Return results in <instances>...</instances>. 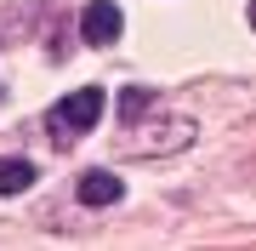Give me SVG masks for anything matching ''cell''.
Instances as JSON below:
<instances>
[{
  "label": "cell",
  "instance_id": "6da1fadb",
  "mask_svg": "<svg viewBox=\"0 0 256 251\" xmlns=\"http://www.w3.org/2000/svg\"><path fill=\"white\" fill-rule=\"evenodd\" d=\"M97 114H102V92H97V86H80V92H68L63 103H52V114H46L52 143H57V149H68L74 137H86V131L97 126Z\"/></svg>",
  "mask_w": 256,
  "mask_h": 251
},
{
  "label": "cell",
  "instance_id": "7a4b0ae2",
  "mask_svg": "<svg viewBox=\"0 0 256 251\" xmlns=\"http://www.w3.org/2000/svg\"><path fill=\"white\" fill-rule=\"evenodd\" d=\"M80 35L92 40V46H114L120 40V6H108V0H92L80 18Z\"/></svg>",
  "mask_w": 256,
  "mask_h": 251
},
{
  "label": "cell",
  "instance_id": "3957f363",
  "mask_svg": "<svg viewBox=\"0 0 256 251\" xmlns=\"http://www.w3.org/2000/svg\"><path fill=\"white\" fill-rule=\"evenodd\" d=\"M120 194H126V183H120L114 171H86L80 177V200L86 205H114Z\"/></svg>",
  "mask_w": 256,
  "mask_h": 251
},
{
  "label": "cell",
  "instance_id": "277c9868",
  "mask_svg": "<svg viewBox=\"0 0 256 251\" xmlns=\"http://www.w3.org/2000/svg\"><path fill=\"white\" fill-rule=\"evenodd\" d=\"M28 183H34V166H28V160H18V154L0 160V194H23Z\"/></svg>",
  "mask_w": 256,
  "mask_h": 251
},
{
  "label": "cell",
  "instance_id": "5b68a950",
  "mask_svg": "<svg viewBox=\"0 0 256 251\" xmlns=\"http://www.w3.org/2000/svg\"><path fill=\"white\" fill-rule=\"evenodd\" d=\"M142 109H148V92H120V120H126V126L137 120Z\"/></svg>",
  "mask_w": 256,
  "mask_h": 251
},
{
  "label": "cell",
  "instance_id": "8992f818",
  "mask_svg": "<svg viewBox=\"0 0 256 251\" xmlns=\"http://www.w3.org/2000/svg\"><path fill=\"white\" fill-rule=\"evenodd\" d=\"M250 23H256V0H250Z\"/></svg>",
  "mask_w": 256,
  "mask_h": 251
}]
</instances>
